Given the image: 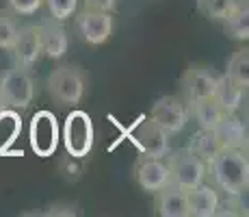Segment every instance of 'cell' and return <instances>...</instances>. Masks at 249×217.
<instances>
[{"label": "cell", "mask_w": 249, "mask_h": 217, "mask_svg": "<svg viewBox=\"0 0 249 217\" xmlns=\"http://www.w3.org/2000/svg\"><path fill=\"white\" fill-rule=\"evenodd\" d=\"M213 187L228 197H238L249 187V161L247 150H221L206 165Z\"/></svg>", "instance_id": "cell-1"}, {"label": "cell", "mask_w": 249, "mask_h": 217, "mask_svg": "<svg viewBox=\"0 0 249 217\" xmlns=\"http://www.w3.org/2000/svg\"><path fill=\"white\" fill-rule=\"evenodd\" d=\"M48 94L61 107H76L87 91V74L80 65H61L48 76Z\"/></svg>", "instance_id": "cell-2"}, {"label": "cell", "mask_w": 249, "mask_h": 217, "mask_svg": "<svg viewBox=\"0 0 249 217\" xmlns=\"http://www.w3.org/2000/svg\"><path fill=\"white\" fill-rule=\"evenodd\" d=\"M0 100L13 111L31 107L35 100V80L26 67L16 65L4 72L0 79Z\"/></svg>", "instance_id": "cell-3"}, {"label": "cell", "mask_w": 249, "mask_h": 217, "mask_svg": "<svg viewBox=\"0 0 249 217\" xmlns=\"http://www.w3.org/2000/svg\"><path fill=\"white\" fill-rule=\"evenodd\" d=\"M167 167H169V180L174 187L186 191L193 187L206 182V163L202 158H197L195 154H191L189 150H178V152H169L167 154Z\"/></svg>", "instance_id": "cell-4"}, {"label": "cell", "mask_w": 249, "mask_h": 217, "mask_svg": "<svg viewBox=\"0 0 249 217\" xmlns=\"http://www.w3.org/2000/svg\"><path fill=\"white\" fill-rule=\"evenodd\" d=\"M63 143L70 157L83 158L93 148V124L85 111H71L63 124Z\"/></svg>", "instance_id": "cell-5"}, {"label": "cell", "mask_w": 249, "mask_h": 217, "mask_svg": "<svg viewBox=\"0 0 249 217\" xmlns=\"http://www.w3.org/2000/svg\"><path fill=\"white\" fill-rule=\"evenodd\" d=\"M74 28L76 35L87 46H102L111 39L115 18L107 11H93V9H83L80 13H74Z\"/></svg>", "instance_id": "cell-6"}, {"label": "cell", "mask_w": 249, "mask_h": 217, "mask_svg": "<svg viewBox=\"0 0 249 217\" xmlns=\"http://www.w3.org/2000/svg\"><path fill=\"white\" fill-rule=\"evenodd\" d=\"M28 141L37 157H52L59 146V122L50 111H39L33 115L28 128Z\"/></svg>", "instance_id": "cell-7"}, {"label": "cell", "mask_w": 249, "mask_h": 217, "mask_svg": "<svg viewBox=\"0 0 249 217\" xmlns=\"http://www.w3.org/2000/svg\"><path fill=\"white\" fill-rule=\"evenodd\" d=\"M152 119L165 130L167 135H178L189 124V104L178 96H162L152 107Z\"/></svg>", "instance_id": "cell-8"}, {"label": "cell", "mask_w": 249, "mask_h": 217, "mask_svg": "<svg viewBox=\"0 0 249 217\" xmlns=\"http://www.w3.org/2000/svg\"><path fill=\"white\" fill-rule=\"evenodd\" d=\"M214 85H217V74L208 65H199V63L189 65L180 79V87L186 102H197V100L213 98Z\"/></svg>", "instance_id": "cell-9"}, {"label": "cell", "mask_w": 249, "mask_h": 217, "mask_svg": "<svg viewBox=\"0 0 249 217\" xmlns=\"http://www.w3.org/2000/svg\"><path fill=\"white\" fill-rule=\"evenodd\" d=\"M132 137H135V143L143 152V157L165 158L171 152V143H169L171 135H167L152 118L139 122L135 130H132Z\"/></svg>", "instance_id": "cell-10"}, {"label": "cell", "mask_w": 249, "mask_h": 217, "mask_svg": "<svg viewBox=\"0 0 249 217\" xmlns=\"http://www.w3.org/2000/svg\"><path fill=\"white\" fill-rule=\"evenodd\" d=\"M9 52H13L16 65L26 67V70H31V67H35L39 63V59L44 57L39 24H24V26H20L16 43H13V48Z\"/></svg>", "instance_id": "cell-11"}, {"label": "cell", "mask_w": 249, "mask_h": 217, "mask_svg": "<svg viewBox=\"0 0 249 217\" xmlns=\"http://www.w3.org/2000/svg\"><path fill=\"white\" fill-rule=\"evenodd\" d=\"M137 182L143 191L156 194V191L165 189L167 185H171L169 167H167V163L162 158L143 157L137 165Z\"/></svg>", "instance_id": "cell-12"}, {"label": "cell", "mask_w": 249, "mask_h": 217, "mask_svg": "<svg viewBox=\"0 0 249 217\" xmlns=\"http://www.w3.org/2000/svg\"><path fill=\"white\" fill-rule=\"evenodd\" d=\"M186 209L189 215L193 217H214L221 209V197L219 191L213 185H202L193 187V189H186Z\"/></svg>", "instance_id": "cell-13"}, {"label": "cell", "mask_w": 249, "mask_h": 217, "mask_svg": "<svg viewBox=\"0 0 249 217\" xmlns=\"http://www.w3.org/2000/svg\"><path fill=\"white\" fill-rule=\"evenodd\" d=\"M221 150H247V126L238 113H226L214 128Z\"/></svg>", "instance_id": "cell-14"}, {"label": "cell", "mask_w": 249, "mask_h": 217, "mask_svg": "<svg viewBox=\"0 0 249 217\" xmlns=\"http://www.w3.org/2000/svg\"><path fill=\"white\" fill-rule=\"evenodd\" d=\"M41 28V50L48 59H63L68 55V48H70V37H68V31H65L63 22L50 20L41 22L39 24Z\"/></svg>", "instance_id": "cell-15"}, {"label": "cell", "mask_w": 249, "mask_h": 217, "mask_svg": "<svg viewBox=\"0 0 249 217\" xmlns=\"http://www.w3.org/2000/svg\"><path fill=\"white\" fill-rule=\"evenodd\" d=\"M245 94H247L245 87L234 83V80L228 79L226 74L217 76V85H214L213 100L221 107L223 113H238L241 107H243V102H245Z\"/></svg>", "instance_id": "cell-16"}, {"label": "cell", "mask_w": 249, "mask_h": 217, "mask_svg": "<svg viewBox=\"0 0 249 217\" xmlns=\"http://www.w3.org/2000/svg\"><path fill=\"white\" fill-rule=\"evenodd\" d=\"M223 33L228 39L245 43L249 39V2L247 0H236L230 13L221 20Z\"/></svg>", "instance_id": "cell-17"}, {"label": "cell", "mask_w": 249, "mask_h": 217, "mask_svg": "<svg viewBox=\"0 0 249 217\" xmlns=\"http://www.w3.org/2000/svg\"><path fill=\"white\" fill-rule=\"evenodd\" d=\"M156 211L160 217H186L189 209H186V194L174 185H167L165 189L156 191Z\"/></svg>", "instance_id": "cell-18"}, {"label": "cell", "mask_w": 249, "mask_h": 217, "mask_svg": "<svg viewBox=\"0 0 249 217\" xmlns=\"http://www.w3.org/2000/svg\"><path fill=\"white\" fill-rule=\"evenodd\" d=\"M186 104H189V115L204 130H214L219 126V122L223 119V115H226L213 98L197 100V102H186Z\"/></svg>", "instance_id": "cell-19"}, {"label": "cell", "mask_w": 249, "mask_h": 217, "mask_svg": "<svg viewBox=\"0 0 249 217\" xmlns=\"http://www.w3.org/2000/svg\"><path fill=\"white\" fill-rule=\"evenodd\" d=\"M186 150H189L191 154H195L197 158H202L206 165H208V163L221 152V146H219V139H217V135H214V130L199 128L197 133L191 137Z\"/></svg>", "instance_id": "cell-20"}, {"label": "cell", "mask_w": 249, "mask_h": 217, "mask_svg": "<svg viewBox=\"0 0 249 217\" xmlns=\"http://www.w3.org/2000/svg\"><path fill=\"white\" fill-rule=\"evenodd\" d=\"M226 76L232 79L234 83H238L241 87H249V50L247 48H238L232 52V57L228 59L226 67Z\"/></svg>", "instance_id": "cell-21"}, {"label": "cell", "mask_w": 249, "mask_h": 217, "mask_svg": "<svg viewBox=\"0 0 249 217\" xmlns=\"http://www.w3.org/2000/svg\"><path fill=\"white\" fill-rule=\"evenodd\" d=\"M18 33H20L18 16H13L9 9H0V50H11Z\"/></svg>", "instance_id": "cell-22"}, {"label": "cell", "mask_w": 249, "mask_h": 217, "mask_svg": "<svg viewBox=\"0 0 249 217\" xmlns=\"http://www.w3.org/2000/svg\"><path fill=\"white\" fill-rule=\"evenodd\" d=\"M236 0H197V11L210 22H221Z\"/></svg>", "instance_id": "cell-23"}, {"label": "cell", "mask_w": 249, "mask_h": 217, "mask_svg": "<svg viewBox=\"0 0 249 217\" xmlns=\"http://www.w3.org/2000/svg\"><path fill=\"white\" fill-rule=\"evenodd\" d=\"M44 4L48 7L50 18L59 22H68L78 9V0H44Z\"/></svg>", "instance_id": "cell-24"}, {"label": "cell", "mask_w": 249, "mask_h": 217, "mask_svg": "<svg viewBox=\"0 0 249 217\" xmlns=\"http://www.w3.org/2000/svg\"><path fill=\"white\" fill-rule=\"evenodd\" d=\"M44 7V0H4V9L13 16H35Z\"/></svg>", "instance_id": "cell-25"}, {"label": "cell", "mask_w": 249, "mask_h": 217, "mask_svg": "<svg viewBox=\"0 0 249 217\" xmlns=\"http://www.w3.org/2000/svg\"><path fill=\"white\" fill-rule=\"evenodd\" d=\"M85 9H93V11H107L113 13L117 7V0H83Z\"/></svg>", "instance_id": "cell-26"}, {"label": "cell", "mask_w": 249, "mask_h": 217, "mask_svg": "<svg viewBox=\"0 0 249 217\" xmlns=\"http://www.w3.org/2000/svg\"><path fill=\"white\" fill-rule=\"evenodd\" d=\"M7 111H9V109H7V104H4L2 100H0V119L4 118V113H7Z\"/></svg>", "instance_id": "cell-27"}]
</instances>
